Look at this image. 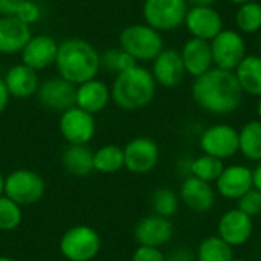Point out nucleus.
I'll list each match as a JSON object with an SVG mask.
<instances>
[{
  "mask_svg": "<svg viewBox=\"0 0 261 261\" xmlns=\"http://www.w3.org/2000/svg\"><path fill=\"white\" fill-rule=\"evenodd\" d=\"M243 93L261 96V55H246L234 70Z\"/></svg>",
  "mask_w": 261,
  "mask_h": 261,
  "instance_id": "393cba45",
  "label": "nucleus"
},
{
  "mask_svg": "<svg viewBox=\"0 0 261 261\" xmlns=\"http://www.w3.org/2000/svg\"><path fill=\"white\" fill-rule=\"evenodd\" d=\"M260 50H261V37H260Z\"/></svg>",
  "mask_w": 261,
  "mask_h": 261,
  "instance_id": "de8ad7c7",
  "label": "nucleus"
},
{
  "mask_svg": "<svg viewBox=\"0 0 261 261\" xmlns=\"http://www.w3.org/2000/svg\"><path fill=\"white\" fill-rule=\"evenodd\" d=\"M61 164L64 170L76 177H86L93 170V151L87 145L69 144L61 154Z\"/></svg>",
  "mask_w": 261,
  "mask_h": 261,
  "instance_id": "b1692460",
  "label": "nucleus"
},
{
  "mask_svg": "<svg viewBox=\"0 0 261 261\" xmlns=\"http://www.w3.org/2000/svg\"><path fill=\"white\" fill-rule=\"evenodd\" d=\"M179 199L187 208L194 213H208L216 205V190L213 184L200 180L194 176H187L179 190Z\"/></svg>",
  "mask_w": 261,
  "mask_h": 261,
  "instance_id": "a211bd4d",
  "label": "nucleus"
},
{
  "mask_svg": "<svg viewBox=\"0 0 261 261\" xmlns=\"http://www.w3.org/2000/svg\"><path fill=\"white\" fill-rule=\"evenodd\" d=\"M188 9V0H145L142 15L156 31L168 32L184 24Z\"/></svg>",
  "mask_w": 261,
  "mask_h": 261,
  "instance_id": "0eeeda50",
  "label": "nucleus"
},
{
  "mask_svg": "<svg viewBox=\"0 0 261 261\" xmlns=\"http://www.w3.org/2000/svg\"><path fill=\"white\" fill-rule=\"evenodd\" d=\"M0 261H17V260H14V258H11V257H6V255H0Z\"/></svg>",
  "mask_w": 261,
  "mask_h": 261,
  "instance_id": "a18cd8bd",
  "label": "nucleus"
},
{
  "mask_svg": "<svg viewBox=\"0 0 261 261\" xmlns=\"http://www.w3.org/2000/svg\"><path fill=\"white\" fill-rule=\"evenodd\" d=\"M151 73L156 84L167 89L177 87L187 75L180 52L171 47H164L159 52V55L153 60Z\"/></svg>",
  "mask_w": 261,
  "mask_h": 261,
  "instance_id": "4468645a",
  "label": "nucleus"
},
{
  "mask_svg": "<svg viewBox=\"0 0 261 261\" xmlns=\"http://www.w3.org/2000/svg\"><path fill=\"white\" fill-rule=\"evenodd\" d=\"M3 80H5L9 95L17 99H26V98L34 96L40 86L37 70L31 69L29 66L23 63L12 66L6 72Z\"/></svg>",
  "mask_w": 261,
  "mask_h": 261,
  "instance_id": "4be33fe9",
  "label": "nucleus"
},
{
  "mask_svg": "<svg viewBox=\"0 0 261 261\" xmlns=\"http://www.w3.org/2000/svg\"><path fill=\"white\" fill-rule=\"evenodd\" d=\"M119 47L136 61H153L164 49V38L150 24L135 23L124 28L119 34Z\"/></svg>",
  "mask_w": 261,
  "mask_h": 261,
  "instance_id": "20e7f679",
  "label": "nucleus"
},
{
  "mask_svg": "<svg viewBox=\"0 0 261 261\" xmlns=\"http://www.w3.org/2000/svg\"><path fill=\"white\" fill-rule=\"evenodd\" d=\"M110 89L104 81L99 80H89L83 84L76 86V96H75V106L95 115L102 112L109 101H110Z\"/></svg>",
  "mask_w": 261,
  "mask_h": 261,
  "instance_id": "5701e85b",
  "label": "nucleus"
},
{
  "mask_svg": "<svg viewBox=\"0 0 261 261\" xmlns=\"http://www.w3.org/2000/svg\"><path fill=\"white\" fill-rule=\"evenodd\" d=\"M180 57L185 66V70L193 78L200 76L202 73L208 72L211 67H214L211 44L206 40L200 38H188L180 49Z\"/></svg>",
  "mask_w": 261,
  "mask_h": 261,
  "instance_id": "aec40b11",
  "label": "nucleus"
},
{
  "mask_svg": "<svg viewBox=\"0 0 261 261\" xmlns=\"http://www.w3.org/2000/svg\"><path fill=\"white\" fill-rule=\"evenodd\" d=\"M223 168H225L223 161L203 153L202 156L190 161L188 176L191 174V176H194L200 180H205L208 184H216V180L222 174Z\"/></svg>",
  "mask_w": 261,
  "mask_h": 261,
  "instance_id": "c85d7f7f",
  "label": "nucleus"
},
{
  "mask_svg": "<svg viewBox=\"0 0 261 261\" xmlns=\"http://www.w3.org/2000/svg\"><path fill=\"white\" fill-rule=\"evenodd\" d=\"M254 234V219L239 208L228 210L217 223V236L231 248L246 245Z\"/></svg>",
  "mask_w": 261,
  "mask_h": 261,
  "instance_id": "f8f14e48",
  "label": "nucleus"
},
{
  "mask_svg": "<svg viewBox=\"0 0 261 261\" xmlns=\"http://www.w3.org/2000/svg\"><path fill=\"white\" fill-rule=\"evenodd\" d=\"M44 179L32 170L20 168L5 176L3 194L20 206H31L40 202L44 196Z\"/></svg>",
  "mask_w": 261,
  "mask_h": 261,
  "instance_id": "423d86ee",
  "label": "nucleus"
},
{
  "mask_svg": "<svg viewBox=\"0 0 261 261\" xmlns=\"http://www.w3.org/2000/svg\"><path fill=\"white\" fill-rule=\"evenodd\" d=\"M31 37L29 24L11 15L0 17V54L12 55L21 52Z\"/></svg>",
  "mask_w": 261,
  "mask_h": 261,
  "instance_id": "412c9836",
  "label": "nucleus"
},
{
  "mask_svg": "<svg viewBox=\"0 0 261 261\" xmlns=\"http://www.w3.org/2000/svg\"><path fill=\"white\" fill-rule=\"evenodd\" d=\"M32 2H38V0H32Z\"/></svg>",
  "mask_w": 261,
  "mask_h": 261,
  "instance_id": "09e8293b",
  "label": "nucleus"
},
{
  "mask_svg": "<svg viewBox=\"0 0 261 261\" xmlns=\"http://www.w3.org/2000/svg\"><path fill=\"white\" fill-rule=\"evenodd\" d=\"M188 3H191L193 6H213L216 0H188Z\"/></svg>",
  "mask_w": 261,
  "mask_h": 261,
  "instance_id": "a19ab883",
  "label": "nucleus"
},
{
  "mask_svg": "<svg viewBox=\"0 0 261 261\" xmlns=\"http://www.w3.org/2000/svg\"><path fill=\"white\" fill-rule=\"evenodd\" d=\"M124 168L133 174H147L153 171L159 162V145L147 136H139L125 144Z\"/></svg>",
  "mask_w": 261,
  "mask_h": 261,
  "instance_id": "9b49d317",
  "label": "nucleus"
},
{
  "mask_svg": "<svg viewBox=\"0 0 261 261\" xmlns=\"http://www.w3.org/2000/svg\"><path fill=\"white\" fill-rule=\"evenodd\" d=\"M136 64H138V61L121 47L109 49L101 55V67H104L107 72H113L115 75H118Z\"/></svg>",
  "mask_w": 261,
  "mask_h": 261,
  "instance_id": "473e14b6",
  "label": "nucleus"
},
{
  "mask_svg": "<svg viewBox=\"0 0 261 261\" xmlns=\"http://www.w3.org/2000/svg\"><path fill=\"white\" fill-rule=\"evenodd\" d=\"M252 179H254V188L261 193V161L257 162V167L252 170Z\"/></svg>",
  "mask_w": 261,
  "mask_h": 261,
  "instance_id": "ea45409f",
  "label": "nucleus"
},
{
  "mask_svg": "<svg viewBox=\"0 0 261 261\" xmlns=\"http://www.w3.org/2000/svg\"><path fill=\"white\" fill-rule=\"evenodd\" d=\"M184 24L191 37L206 41H211L223 29L222 15L214 6H191Z\"/></svg>",
  "mask_w": 261,
  "mask_h": 261,
  "instance_id": "2eb2a0df",
  "label": "nucleus"
},
{
  "mask_svg": "<svg viewBox=\"0 0 261 261\" xmlns=\"http://www.w3.org/2000/svg\"><path fill=\"white\" fill-rule=\"evenodd\" d=\"M237 208L243 211L249 217H257L261 214V193L255 188L249 190L245 193L239 200H237Z\"/></svg>",
  "mask_w": 261,
  "mask_h": 261,
  "instance_id": "72a5a7b5",
  "label": "nucleus"
},
{
  "mask_svg": "<svg viewBox=\"0 0 261 261\" xmlns=\"http://www.w3.org/2000/svg\"><path fill=\"white\" fill-rule=\"evenodd\" d=\"M191 93L196 104L213 115L234 113L243 101V90L234 70L216 66L194 78Z\"/></svg>",
  "mask_w": 261,
  "mask_h": 261,
  "instance_id": "f257e3e1",
  "label": "nucleus"
},
{
  "mask_svg": "<svg viewBox=\"0 0 261 261\" xmlns=\"http://www.w3.org/2000/svg\"><path fill=\"white\" fill-rule=\"evenodd\" d=\"M228 2H231V3H234V5H243V3H246V2H251V0H228Z\"/></svg>",
  "mask_w": 261,
  "mask_h": 261,
  "instance_id": "c03bdc74",
  "label": "nucleus"
},
{
  "mask_svg": "<svg viewBox=\"0 0 261 261\" xmlns=\"http://www.w3.org/2000/svg\"><path fill=\"white\" fill-rule=\"evenodd\" d=\"M132 261H167V257L161 251V248L138 246L132 255Z\"/></svg>",
  "mask_w": 261,
  "mask_h": 261,
  "instance_id": "c9c22d12",
  "label": "nucleus"
},
{
  "mask_svg": "<svg viewBox=\"0 0 261 261\" xmlns=\"http://www.w3.org/2000/svg\"><path fill=\"white\" fill-rule=\"evenodd\" d=\"M258 2H260V3H261V0H258Z\"/></svg>",
  "mask_w": 261,
  "mask_h": 261,
  "instance_id": "8fccbe9b",
  "label": "nucleus"
},
{
  "mask_svg": "<svg viewBox=\"0 0 261 261\" xmlns=\"http://www.w3.org/2000/svg\"><path fill=\"white\" fill-rule=\"evenodd\" d=\"M156 81L151 70L144 66H133L115 76L110 89L113 102L127 112L147 107L156 95Z\"/></svg>",
  "mask_w": 261,
  "mask_h": 261,
  "instance_id": "7ed1b4c3",
  "label": "nucleus"
},
{
  "mask_svg": "<svg viewBox=\"0 0 261 261\" xmlns=\"http://www.w3.org/2000/svg\"><path fill=\"white\" fill-rule=\"evenodd\" d=\"M236 24L242 34H255L261 29V3L257 0L239 5Z\"/></svg>",
  "mask_w": 261,
  "mask_h": 261,
  "instance_id": "c756f323",
  "label": "nucleus"
},
{
  "mask_svg": "<svg viewBox=\"0 0 261 261\" xmlns=\"http://www.w3.org/2000/svg\"><path fill=\"white\" fill-rule=\"evenodd\" d=\"M199 145L205 154L220 161L231 159L239 153V130L228 124L211 125L200 135Z\"/></svg>",
  "mask_w": 261,
  "mask_h": 261,
  "instance_id": "1a4fd4ad",
  "label": "nucleus"
},
{
  "mask_svg": "<svg viewBox=\"0 0 261 261\" xmlns=\"http://www.w3.org/2000/svg\"><path fill=\"white\" fill-rule=\"evenodd\" d=\"M124 168V150L115 144L102 145L93 151V170L101 174H113Z\"/></svg>",
  "mask_w": 261,
  "mask_h": 261,
  "instance_id": "bb28decb",
  "label": "nucleus"
},
{
  "mask_svg": "<svg viewBox=\"0 0 261 261\" xmlns=\"http://www.w3.org/2000/svg\"><path fill=\"white\" fill-rule=\"evenodd\" d=\"M180 205L179 196L171 188H158L151 194V208L153 213L167 219H171L177 214Z\"/></svg>",
  "mask_w": 261,
  "mask_h": 261,
  "instance_id": "7c9ffc66",
  "label": "nucleus"
},
{
  "mask_svg": "<svg viewBox=\"0 0 261 261\" xmlns=\"http://www.w3.org/2000/svg\"><path fill=\"white\" fill-rule=\"evenodd\" d=\"M3 185H5V176L0 171V196H3Z\"/></svg>",
  "mask_w": 261,
  "mask_h": 261,
  "instance_id": "79ce46f5",
  "label": "nucleus"
},
{
  "mask_svg": "<svg viewBox=\"0 0 261 261\" xmlns=\"http://www.w3.org/2000/svg\"><path fill=\"white\" fill-rule=\"evenodd\" d=\"M37 101L47 110L52 112H64L75 106L76 86L66 81L61 76L46 80L38 86Z\"/></svg>",
  "mask_w": 261,
  "mask_h": 261,
  "instance_id": "ddd939ff",
  "label": "nucleus"
},
{
  "mask_svg": "<svg viewBox=\"0 0 261 261\" xmlns=\"http://www.w3.org/2000/svg\"><path fill=\"white\" fill-rule=\"evenodd\" d=\"M21 3L23 0H0V17L2 15L14 17Z\"/></svg>",
  "mask_w": 261,
  "mask_h": 261,
  "instance_id": "e433bc0d",
  "label": "nucleus"
},
{
  "mask_svg": "<svg viewBox=\"0 0 261 261\" xmlns=\"http://www.w3.org/2000/svg\"><path fill=\"white\" fill-rule=\"evenodd\" d=\"M167 261H193V255L187 249L174 251L171 257H167Z\"/></svg>",
  "mask_w": 261,
  "mask_h": 261,
  "instance_id": "58836bf2",
  "label": "nucleus"
},
{
  "mask_svg": "<svg viewBox=\"0 0 261 261\" xmlns=\"http://www.w3.org/2000/svg\"><path fill=\"white\" fill-rule=\"evenodd\" d=\"M95 132L93 115L76 106L64 110L60 116V133L67 144L87 145L93 139Z\"/></svg>",
  "mask_w": 261,
  "mask_h": 261,
  "instance_id": "9d476101",
  "label": "nucleus"
},
{
  "mask_svg": "<svg viewBox=\"0 0 261 261\" xmlns=\"http://www.w3.org/2000/svg\"><path fill=\"white\" fill-rule=\"evenodd\" d=\"M23 206L6 197L0 196V231L11 232L15 231L23 220Z\"/></svg>",
  "mask_w": 261,
  "mask_h": 261,
  "instance_id": "2f4dec72",
  "label": "nucleus"
},
{
  "mask_svg": "<svg viewBox=\"0 0 261 261\" xmlns=\"http://www.w3.org/2000/svg\"><path fill=\"white\" fill-rule=\"evenodd\" d=\"M239 153L251 162L261 161V121L246 122L239 132Z\"/></svg>",
  "mask_w": 261,
  "mask_h": 261,
  "instance_id": "a878e982",
  "label": "nucleus"
},
{
  "mask_svg": "<svg viewBox=\"0 0 261 261\" xmlns=\"http://www.w3.org/2000/svg\"><path fill=\"white\" fill-rule=\"evenodd\" d=\"M214 66L225 70H236L246 57V41L236 29H222L211 41Z\"/></svg>",
  "mask_w": 261,
  "mask_h": 261,
  "instance_id": "6e6552de",
  "label": "nucleus"
},
{
  "mask_svg": "<svg viewBox=\"0 0 261 261\" xmlns=\"http://www.w3.org/2000/svg\"><path fill=\"white\" fill-rule=\"evenodd\" d=\"M232 258V248L219 236L203 239L196 251V261H231Z\"/></svg>",
  "mask_w": 261,
  "mask_h": 261,
  "instance_id": "cd10ccee",
  "label": "nucleus"
},
{
  "mask_svg": "<svg viewBox=\"0 0 261 261\" xmlns=\"http://www.w3.org/2000/svg\"><path fill=\"white\" fill-rule=\"evenodd\" d=\"M231 261H249V260H246V258H236V257H234Z\"/></svg>",
  "mask_w": 261,
  "mask_h": 261,
  "instance_id": "49530a36",
  "label": "nucleus"
},
{
  "mask_svg": "<svg viewBox=\"0 0 261 261\" xmlns=\"http://www.w3.org/2000/svg\"><path fill=\"white\" fill-rule=\"evenodd\" d=\"M57 52H58V43L52 37L44 34L34 35L29 38V41L20 52L21 63L34 70H43L55 64Z\"/></svg>",
  "mask_w": 261,
  "mask_h": 261,
  "instance_id": "6ab92c4d",
  "label": "nucleus"
},
{
  "mask_svg": "<svg viewBox=\"0 0 261 261\" xmlns=\"http://www.w3.org/2000/svg\"><path fill=\"white\" fill-rule=\"evenodd\" d=\"M133 234L138 246L162 248L171 240L174 234V228L170 219L158 214H151L141 219L136 223Z\"/></svg>",
  "mask_w": 261,
  "mask_h": 261,
  "instance_id": "dca6fc26",
  "label": "nucleus"
},
{
  "mask_svg": "<svg viewBox=\"0 0 261 261\" xmlns=\"http://www.w3.org/2000/svg\"><path fill=\"white\" fill-rule=\"evenodd\" d=\"M15 18H18L20 21L26 23V24H34L35 21L40 20L41 17V9L38 6L37 2H32V0H23V3L20 5V8L17 9Z\"/></svg>",
  "mask_w": 261,
  "mask_h": 261,
  "instance_id": "f704fd0d",
  "label": "nucleus"
},
{
  "mask_svg": "<svg viewBox=\"0 0 261 261\" xmlns=\"http://www.w3.org/2000/svg\"><path fill=\"white\" fill-rule=\"evenodd\" d=\"M257 115H258V119L261 121V96L258 98V102H257Z\"/></svg>",
  "mask_w": 261,
  "mask_h": 261,
  "instance_id": "37998d69",
  "label": "nucleus"
},
{
  "mask_svg": "<svg viewBox=\"0 0 261 261\" xmlns=\"http://www.w3.org/2000/svg\"><path fill=\"white\" fill-rule=\"evenodd\" d=\"M254 188L252 170L242 164L228 165L216 180V191L228 200H239Z\"/></svg>",
  "mask_w": 261,
  "mask_h": 261,
  "instance_id": "f3484780",
  "label": "nucleus"
},
{
  "mask_svg": "<svg viewBox=\"0 0 261 261\" xmlns=\"http://www.w3.org/2000/svg\"><path fill=\"white\" fill-rule=\"evenodd\" d=\"M9 92H8V87H6V84H5V80L3 78H0V115L5 112V109H6V106H8V102H9Z\"/></svg>",
  "mask_w": 261,
  "mask_h": 261,
  "instance_id": "4c0bfd02",
  "label": "nucleus"
},
{
  "mask_svg": "<svg viewBox=\"0 0 261 261\" xmlns=\"http://www.w3.org/2000/svg\"><path fill=\"white\" fill-rule=\"evenodd\" d=\"M58 76L78 86L93 80L101 69V55L83 38H69L58 44L55 58Z\"/></svg>",
  "mask_w": 261,
  "mask_h": 261,
  "instance_id": "f03ea898",
  "label": "nucleus"
},
{
  "mask_svg": "<svg viewBox=\"0 0 261 261\" xmlns=\"http://www.w3.org/2000/svg\"><path fill=\"white\" fill-rule=\"evenodd\" d=\"M101 251V237L89 225L70 226L60 239V252L67 261H92Z\"/></svg>",
  "mask_w": 261,
  "mask_h": 261,
  "instance_id": "39448f33",
  "label": "nucleus"
}]
</instances>
